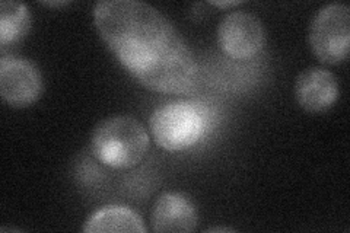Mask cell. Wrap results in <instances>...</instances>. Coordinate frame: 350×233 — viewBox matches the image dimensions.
<instances>
[{
  "label": "cell",
  "mask_w": 350,
  "mask_h": 233,
  "mask_svg": "<svg viewBox=\"0 0 350 233\" xmlns=\"http://www.w3.org/2000/svg\"><path fill=\"white\" fill-rule=\"evenodd\" d=\"M94 25L120 64L161 94H187L200 82V66L187 41L157 8L140 0H103Z\"/></svg>",
  "instance_id": "1"
},
{
  "label": "cell",
  "mask_w": 350,
  "mask_h": 233,
  "mask_svg": "<svg viewBox=\"0 0 350 233\" xmlns=\"http://www.w3.org/2000/svg\"><path fill=\"white\" fill-rule=\"evenodd\" d=\"M146 128L131 115H113L98 123L91 135V152L103 165L113 169L137 166L149 150Z\"/></svg>",
  "instance_id": "2"
},
{
  "label": "cell",
  "mask_w": 350,
  "mask_h": 233,
  "mask_svg": "<svg viewBox=\"0 0 350 233\" xmlns=\"http://www.w3.org/2000/svg\"><path fill=\"white\" fill-rule=\"evenodd\" d=\"M209 126V108L184 99L159 105L149 118L153 140L168 152H180L194 146L206 135Z\"/></svg>",
  "instance_id": "3"
},
{
  "label": "cell",
  "mask_w": 350,
  "mask_h": 233,
  "mask_svg": "<svg viewBox=\"0 0 350 233\" xmlns=\"http://www.w3.org/2000/svg\"><path fill=\"white\" fill-rule=\"evenodd\" d=\"M310 47L320 63L346 61L350 50V9L345 3L323 6L311 20Z\"/></svg>",
  "instance_id": "4"
},
{
  "label": "cell",
  "mask_w": 350,
  "mask_h": 233,
  "mask_svg": "<svg viewBox=\"0 0 350 233\" xmlns=\"http://www.w3.org/2000/svg\"><path fill=\"white\" fill-rule=\"evenodd\" d=\"M217 44L235 60H250L261 53L266 44V32L261 20L245 10L226 14L217 25Z\"/></svg>",
  "instance_id": "5"
},
{
  "label": "cell",
  "mask_w": 350,
  "mask_h": 233,
  "mask_svg": "<svg viewBox=\"0 0 350 233\" xmlns=\"http://www.w3.org/2000/svg\"><path fill=\"white\" fill-rule=\"evenodd\" d=\"M0 95L12 108H28L42 95V77L37 66L24 57L0 61Z\"/></svg>",
  "instance_id": "6"
},
{
  "label": "cell",
  "mask_w": 350,
  "mask_h": 233,
  "mask_svg": "<svg viewBox=\"0 0 350 233\" xmlns=\"http://www.w3.org/2000/svg\"><path fill=\"white\" fill-rule=\"evenodd\" d=\"M340 96L337 77L325 68H308L295 81V98L308 113H325Z\"/></svg>",
  "instance_id": "7"
},
{
  "label": "cell",
  "mask_w": 350,
  "mask_h": 233,
  "mask_svg": "<svg viewBox=\"0 0 350 233\" xmlns=\"http://www.w3.org/2000/svg\"><path fill=\"white\" fill-rule=\"evenodd\" d=\"M152 229L157 233H189L197 228V210L191 200L181 193L162 194L152 215Z\"/></svg>",
  "instance_id": "8"
},
{
  "label": "cell",
  "mask_w": 350,
  "mask_h": 233,
  "mask_svg": "<svg viewBox=\"0 0 350 233\" xmlns=\"http://www.w3.org/2000/svg\"><path fill=\"white\" fill-rule=\"evenodd\" d=\"M85 233H146L142 217L124 206H105L86 219Z\"/></svg>",
  "instance_id": "9"
},
{
  "label": "cell",
  "mask_w": 350,
  "mask_h": 233,
  "mask_svg": "<svg viewBox=\"0 0 350 233\" xmlns=\"http://www.w3.org/2000/svg\"><path fill=\"white\" fill-rule=\"evenodd\" d=\"M31 29L28 6L16 0H3L0 3V44L9 46L24 40Z\"/></svg>",
  "instance_id": "10"
},
{
  "label": "cell",
  "mask_w": 350,
  "mask_h": 233,
  "mask_svg": "<svg viewBox=\"0 0 350 233\" xmlns=\"http://www.w3.org/2000/svg\"><path fill=\"white\" fill-rule=\"evenodd\" d=\"M243 2H238V0H231V2H211V5H215L217 8H229V6H237Z\"/></svg>",
  "instance_id": "11"
},
{
  "label": "cell",
  "mask_w": 350,
  "mask_h": 233,
  "mask_svg": "<svg viewBox=\"0 0 350 233\" xmlns=\"http://www.w3.org/2000/svg\"><path fill=\"white\" fill-rule=\"evenodd\" d=\"M69 2H41V5H46V6H56V8H60V6H64V5H68Z\"/></svg>",
  "instance_id": "12"
},
{
  "label": "cell",
  "mask_w": 350,
  "mask_h": 233,
  "mask_svg": "<svg viewBox=\"0 0 350 233\" xmlns=\"http://www.w3.org/2000/svg\"><path fill=\"white\" fill-rule=\"evenodd\" d=\"M207 232H235V230L229 228H212V229H207Z\"/></svg>",
  "instance_id": "13"
}]
</instances>
